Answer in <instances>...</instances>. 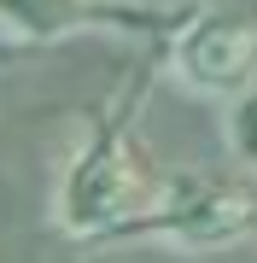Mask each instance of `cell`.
I'll return each mask as SVG.
<instances>
[{
	"mask_svg": "<svg viewBox=\"0 0 257 263\" xmlns=\"http://www.w3.org/2000/svg\"><path fill=\"white\" fill-rule=\"evenodd\" d=\"M257 240V176L222 181L199 170H175L170 193L158 199L141 222H129L105 252L117 246H164V252H228Z\"/></svg>",
	"mask_w": 257,
	"mask_h": 263,
	"instance_id": "7a4b0ae2",
	"label": "cell"
},
{
	"mask_svg": "<svg viewBox=\"0 0 257 263\" xmlns=\"http://www.w3.org/2000/svg\"><path fill=\"white\" fill-rule=\"evenodd\" d=\"M164 70L199 100H234L257 88V18L234 6H193L164 41Z\"/></svg>",
	"mask_w": 257,
	"mask_h": 263,
	"instance_id": "277c9868",
	"label": "cell"
},
{
	"mask_svg": "<svg viewBox=\"0 0 257 263\" xmlns=\"http://www.w3.org/2000/svg\"><path fill=\"white\" fill-rule=\"evenodd\" d=\"M222 141H228V152L257 176V88L222 100Z\"/></svg>",
	"mask_w": 257,
	"mask_h": 263,
	"instance_id": "5b68a950",
	"label": "cell"
},
{
	"mask_svg": "<svg viewBox=\"0 0 257 263\" xmlns=\"http://www.w3.org/2000/svg\"><path fill=\"white\" fill-rule=\"evenodd\" d=\"M193 0H0V47H58L76 35H117L164 47Z\"/></svg>",
	"mask_w": 257,
	"mask_h": 263,
	"instance_id": "3957f363",
	"label": "cell"
},
{
	"mask_svg": "<svg viewBox=\"0 0 257 263\" xmlns=\"http://www.w3.org/2000/svg\"><path fill=\"white\" fill-rule=\"evenodd\" d=\"M158 70H164V47L123 82V94H111L94 111L82 146L65 158L58 199H53V222H58V234H65L70 246H82V252H105L129 222H141V216L170 193L175 170L146 164V152L134 146L141 100H146V88H152Z\"/></svg>",
	"mask_w": 257,
	"mask_h": 263,
	"instance_id": "6da1fadb",
	"label": "cell"
}]
</instances>
